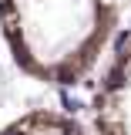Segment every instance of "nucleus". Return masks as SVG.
I'll list each match as a JSON object with an SVG mask.
<instances>
[{
	"mask_svg": "<svg viewBox=\"0 0 131 135\" xmlns=\"http://www.w3.org/2000/svg\"><path fill=\"white\" fill-rule=\"evenodd\" d=\"M131 0H0V34L24 74L77 84L108 54Z\"/></svg>",
	"mask_w": 131,
	"mask_h": 135,
	"instance_id": "obj_1",
	"label": "nucleus"
},
{
	"mask_svg": "<svg viewBox=\"0 0 131 135\" xmlns=\"http://www.w3.org/2000/svg\"><path fill=\"white\" fill-rule=\"evenodd\" d=\"M94 135H131V34L114 44L91 98Z\"/></svg>",
	"mask_w": 131,
	"mask_h": 135,
	"instance_id": "obj_2",
	"label": "nucleus"
},
{
	"mask_svg": "<svg viewBox=\"0 0 131 135\" xmlns=\"http://www.w3.org/2000/svg\"><path fill=\"white\" fill-rule=\"evenodd\" d=\"M0 135H87L77 118L64 115V112H50V108H37L27 115L14 118L10 125H3Z\"/></svg>",
	"mask_w": 131,
	"mask_h": 135,
	"instance_id": "obj_3",
	"label": "nucleus"
}]
</instances>
